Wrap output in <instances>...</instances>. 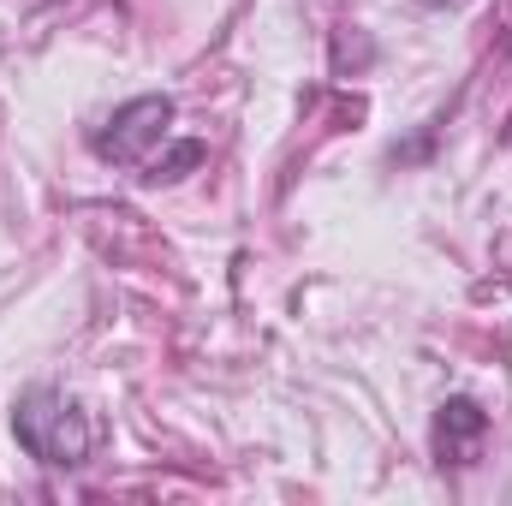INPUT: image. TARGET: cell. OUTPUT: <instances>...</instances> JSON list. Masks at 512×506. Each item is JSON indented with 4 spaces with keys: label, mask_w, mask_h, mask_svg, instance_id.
Wrapping results in <instances>:
<instances>
[{
    "label": "cell",
    "mask_w": 512,
    "mask_h": 506,
    "mask_svg": "<svg viewBox=\"0 0 512 506\" xmlns=\"http://www.w3.org/2000/svg\"><path fill=\"white\" fill-rule=\"evenodd\" d=\"M429 6H447V0H429Z\"/></svg>",
    "instance_id": "obj_6"
},
{
    "label": "cell",
    "mask_w": 512,
    "mask_h": 506,
    "mask_svg": "<svg viewBox=\"0 0 512 506\" xmlns=\"http://www.w3.org/2000/svg\"><path fill=\"white\" fill-rule=\"evenodd\" d=\"M197 161H203V143H179V149H173L167 161H155L143 179H179V173H185V167H197Z\"/></svg>",
    "instance_id": "obj_4"
},
{
    "label": "cell",
    "mask_w": 512,
    "mask_h": 506,
    "mask_svg": "<svg viewBox=\"0 0 512 506\" xmlns=\"http://www.w3.org/2000/svg\"><path fill=\"white\" fill-rule=\"evenodd\" d=\"M483 435H489V417H483L477 399L459 393V399L441 405V417H435V447H441V459H459V465H465V459L477 453Z\"/></svg>",
    "instance_id": "obj_3"
},
{
    "label": "cell",
    "mask_w": 512,
    "mask_h": 506,
    "mask_svg": "<svg viewBox=\"0 0 512 506\" xmlns=\"http://www.w3.org/2000/svg\"><path fill=\"white\" fill-rule=\"evenodd\" d=\"M167 120H173V96H137V102H126V108L108 120V131L96 137V155H102V161H120V167H137V161L167 137Z\"/></svg>",
    "instance_id": "obj_2"
},
{
    "label": "cell",
    "mask_w": 512,
    "mask_h": 506,
    "mask_svg": "<svg viewBox=\"0 0 512 506\" xmlns=\"http://www.w3.org/2000/svg\"><path fill=\"white\" fill-rule=\"evenodd\" d=\"M507 137H512V114H507Z\"/></svg>",
    "instance_id": "obj_5"
},
{
    "label": "cell",
    "mask_w": 512,
    "mask_h": 506,
    "mask_svg": "<svg viewBox=\"0 0 512 506\" xmlns=\"http://www.w3.org/2000/svg\"><path fill=\"white\" fill-rule=\"evenodd\" d=\"M12 435H18V447H24L30 459H42V465H54V471H78V465L90 459V447H96L90 417H84L66 393H54V387H30V393L12 405Z\"/></svg>",
    "instance_id": "obj_1"
}]
</instances>
